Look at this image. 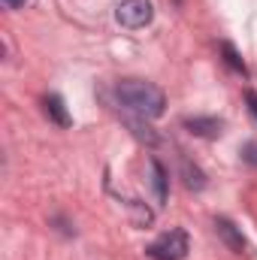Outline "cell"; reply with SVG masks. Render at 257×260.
<instances>
[{
	"label": "cell",
	"mask_w": 257,
	"mask_h": 260,
	"mask_svg": "<svg viewBox=\"0 0 257 260\" xmlns=\"http://www.w3.org/2000/svg\"><path fill=\"white\" fill-rule=\"evenodd\" d=\"M115 94H118V100L127 106L130 112H136L142 118H157L167 109L164 91L157 85L145 82V79H121L118 88H115Z\"/></svg>",
	"instance_id": "6da1fadb"
},
{
	"label": "cell",
	"mask_w": 257,
	"mask_h": 260,
	"mask_svg": "<svg viewBox=\"0 0 257 260\" xmlns=\"http://www.w3.org/2000/svg\"><path fill=\"white\" fill-rule=\"evenodd\" d=\"M188 251H191V245H188V233L185 230H170L157 242L148 245V254L154 260H185Z\"/></svg>",
	"instance_id": "7a4b0ae2"
},
{
	"label": "cell",
	"mask_w": 257,
	"mask_h": 260,
	"mask_svg": "<svg viewBox=\"0 0 257 260\" xmlns=\"http://www.w3.org/2000/svg\"><path fill=\"white\" fill-rule=\"evenodd\" d=\"M115 18H118V24L136 30V27H145L154 18V6H151V0H121L118 9H115Z\"/></svg>",
	"instance_id": "3957f363"
},
{
	"label": "cell",
	"mask_w": 257,
	"mask_h": 260,
	"mask_svg": "<svg viewBox=\"0 0 257 260\" xmlns=\"http://www.w3.org/2000/svg\"><path fill=\"white\" fill-rule=\"evenodd\" d=\"M215 233L221 236V242H224L230 251H236V254L245 251V239H242V233L236 230L233 221H227V218H215Z\"/></svg>",
	"instance_id": "277c9868"
},
{
	"label": "cell",
	"mask_w": 257,
	"mask_h": 260,
	"mask_svg": "<svg viewBox=\"0 0 257 260\" xmlns=\"http://www.w3.org/2000/svg\"><path fill=\"white\" fill-rule=\"evenodd\" d=\"M185 127L191 130L194 136H206V139H218L224 133V124L218 118H188Z\"/></svg>",
	"instance_id": "5b68a950"
},
{
	"label": "cell",
	"mask_w": 257,
	"mask_h": 260,
	"mask_svg": "<svg viewBox=\"0 0 257 260\" xmlns=\"http://www.w3.org/2000/svg\"><path fill=\"white\" fill-rule=\"evenodd\" d=\"M46 115H49L58 127H70V112H67L64 100H61L58 94H49V97H46Z\"/></svg>",
	"instance_id": "8992f818"
},
{
	"label": "cell",
	"mask_w": 257,
	"mask_h": 260,
	"mask_svg": "<svg viewBox=\"0 0 257 260\" xmlns=\"http://www.w3.org/2000/svg\"><path fill=\"white\" fill-rule=\"evenodd\" d=\"M151 173H154V191H157V203H167V170L160 167V160H151Z\"/></svg>",
	"instance_id": "52a82bcc"
},
{
	"label": "cell",
	"mask_w": 257,
	"mask_h": 260,
	"mask_svg": "<svg viewBox=\"0 0 257 260\" xmlns=\"http://www.w3.org/2000/svg\"><path fill=\"white\" fill-rule=\"evenodd\" d=\"M221 55H224V61L233 67L236 73H242V76H248V70H245V64H242V58H239V52L230 46V43H221Z\"/></svg>",
	"instance_id": "ba28073f"
},
{
	"label": "cell",
	"mask_w": 257,
	"mask_h": 260,
	"mask_svg": "<svg viewBox=\"0 0 257 260\" xmlns=\"http://www.w3.org/2000/svg\"><path fill=\"white\" fill-rule=\"evenodd\" d=\"M185 185H188V188H194V191H200V188L206 185V179H203V173H200L197 167L191 170V164H185Z\"/></svg>",
	"instance_id": "9c48e42d"
},
{
	"label": "cell",
	"mask_w": 257,
	"mask_h": 260,
	"mask_svg": "<svg viewBox=\"0 0 257 260\" xmlns=\"http://www.w3.org/2000/svg\"><path fill=\"white\" fill-rule=\"evenodd\" d=\"M242 157H245L251 167H257V142H248V145L242 148Z\"/></svg>",
	"instance_id": "30bf717a"
},
{
	"label": "cell",
	"mask_w": 257,
	"mask_h": 260,
	"mask_svg": "<svg viewBox=\"0 0 257 260\" xmlns=\"http://www.w3.org/2000/svg\"><path fill=\"white\" fill-rule=\"evenodd\" d=\"M245 103H248V109H251V115L257 118V91H245Z\"/></svg>",
	"instance_id": "8fae6325"
},
{
	"label": "cell",
	"mask_w": 257,
	"mask_h": 260,
	"mask_svg": "<svg viewBox=\"0 0 257 260\" xmlns=\"http://www.w3.org/2000/svg\"><path fill=\"white\" fill-rule=\"evenodd\" d=\"M6 3V9H18V6H24V0H3Z\"/></svg>",
	"instance_id": "7c38bea8"
}]
</instances>
